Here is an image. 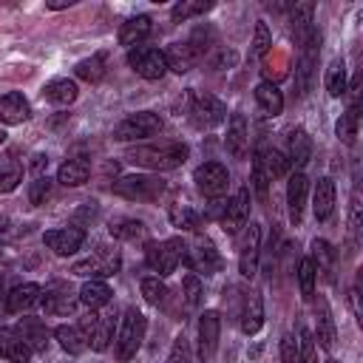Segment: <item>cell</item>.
Wrapping results in <instances>:
<instances>
[{
    "instance_id": "obj_37",
    "label": "cell",
    "mask_w": 363,
    "mask_h": 363,
    "mask_svg": "<svg viewBox=\"0 0 363 363\" xmlns=\"http://www.w3.org/2000/svg\"><path fill=\"white\" fill-rule=\"evenodd\" d=\"M312 264H315V272H323L326 278H332V267H335V250L329 241L323 238H315L312 241Z\"/></svg>"
},
{
    "instance_id": "obj_28",
    "label": "cell",
    "mask_w": 363,
    "mask_h": 363,
    "mask_svg": "<svg viewBox=\"0 0 363 363\" xmlns=\"http://www.w3.org/2000/svg\"><path fill=\"white\" fill-rule=\"evenodd\" d=\"M91 176V162L88 159H65L57 170V182L62 187H82Z\"/></svg>"
},
{
    "instance_id": "obj_18",
    "label": "cell",
    "mask_w": 363,
    "mask_h": 363,
    "mask_svg": "<svg viewBox=\"0 0 363 363\" xmlns=\"http://www.w3.org/2000/svg\"><path fill=\"white\" fill-rule=\"evenodd\" d=\"M221 335V318L216 309H204L199 318V352L201 357H213Z\"/></svg>"
},
{
    "instance_id": "obj_42",
    "label": "cell",
    "mask_w": 363,
    "mask_h": 363,
    "mask_svg": "<svg viewBox=\"0 0 363 363\" xmlns=\"http://www.w3.org/2000/svg\"><path fill=\"white\" fill-rule=\"evenodd\" d=\"M269 182H272V179H269V170H267V164H264V147H258L255 156H252V187H255L258 199H267Z\"/></svg>"
},
{
    "instance_id": "obj_8",
    "label": "cell",
    "mask_w": 363,
    "mask_h": 363,
    "mask_svg": "<svg viewBox=\"0 0 363 363\" xmlns=\"http://www.w3.org/2000/svg\"><path fill=\"white\" fill-rule=\"evenodd\" d=\"M193 182H196V190L207 199H221L227 193V184H230V173L221 162H204L196 167L193 173Z\"/></svg>"
},
{
    "instance_id": "obj_15",
    "label": "cell",
    "mask_w": 363,
    "mask_h": 363,
    "mask_svg": "<svg viewBox=\"0 0 363 363\" xmlns=\"http://www.w3.org/2000/svg\"><path fill=\"white\" fill-rule=\"evenodd\" d=\"M306 193H309V179L303 176V170H295L286 182V207H289V221L298 227L303 218V207H306Z\"/></svg>"
},
{
    "instance_id": "obj_13",
    "label": "cell",
    "mask_w": 363,
    "mask_h": 363,
    "mask_svg": "<svg viewBox=\"0 0 363 363\" xmlns=\"http://www.w3.org/2000/svg\"><path fill=\"white\" fill-rule=\"evenodd\" d=\"M77 301H79L77 292H74L68 284H62V281H54V284L45 286V292L40 295V306L45 309V315H68Z\"/></svg>"
},
{
    "instance_id": "obj_3",
    "label": "cell",
    "mask_w": 363,
    "mask_h": 363,
    "mask_svg": "<svg viewBox=\"0 0 363 363\" xmlns=\"http://www.w3.org/2000/svg\"><path fill=\"white\" fill-rule=\"evenodd\" d=\"M164 190L167 184L159 176H145V173H130L113 182V193L128 201H159Z\"/></svg>"
},
{
    "instance_id": "obj_54",
    "label": "cell",
    "mask_w": 363,
    "mask_h": 363,
    "mask_svg": "<svg viewBox=\"0 0 363 363\" xmlns=\"http://www.w3.org/2000/svg\"><path fill=\"white\" fill-rule=\"evenodd\" d=\"M349 298H352V312L360 318V289H357V284L352 286V292H349Z\"/></svg>"
},
{
    "instance_id": "obj_43",
    "label": "cell",
    "mask_w": 363,
    "mask_h": 363,
    "mask_svg": "<svg viewBox=\"0 0 363 363\" xmlns=\"http://www.w3.org/2000/svg\"><path fill=\"white\" fill-rule=\"evenodd\" d=\"M315 278H318L315 264H312L309 255H303V258L298 261V286H301V295H303L306 301L315 295Z\"/></svg>"
},
{
    "instance_id": "obj_41",
    "label": "cell",
    "mask_w": 363,
    "mask_h": 363,
    "mask_svg": "<svg viewBox=\"0 0 363 363\" xmlns=\"http://www.w3.org/2000/svg\"><path fill=\"white\" fill-rule=\"evenodd\" d=\"M213 9V3L210 0H182V3H176L173 9H170V17L179 23H184V20H190V17H199V14H207Z\"/></svg>"
},
{
    "instance_id": "obj_22",
    "label": "cell",
    "mask_w": 363,
    "mask_h": 363,
    "mask_svg": "<svg viewBox=\"0 0 363 363\" xmlns=\"http://www.w3.org/2000/svg\"><path fill=\"white\" fill-rule=\"evenodd\" d=\"M312 213H315L318 221H326L335 213V182L329 176H323V179L315 182V190H312Z\"/></svg>"
},
{
    "instance_id": "obj_31",
    "label": "cell",
    "mask_w": 363,
    "mask_h": 363,
    "mask_svg": "<svg viewBox=\"0 0 363 363\" xmlns=\"http://www.w3.org/2000/svg\"><path fill=\"white\" fill-rule=\"evenodd\" d=\"M289 164H295L298 170L312 159V136L303 128H292L289 130Z\"/></svg>"
},
{
    "instance_id": "obj_45",
    "label": "cell",
    "mask_w": 363,
    "mask_h": 363,
    "mask_svg": "<svg viewBox=\"0 0 363 363\" xmlns=\"http://www.w3.org/2000/svg\"><path fill=\"white\" fill-rule=\"evenodd\" d=\"M264 164H267V170H269V179H278V176H286L289 173V159L281 153V150H275V147H264Z\"/></svg>"
},
{
    "instance_id": "obj_20",
    "label": "cell",
    "mask_w": 363,
    "mask_h": 363,
    "mask_svg": "<svg viewBox=\"0 0 363 363\" xmlns=\"http://www.w3.org/2000/svg\"><path fill=\"white\" fill-rule=\"evenodd\" d=\"M153 28V20L147 14H136V17H128L122 26H119V45H125L128 51L142 45V40H147Z\"/></svg>"
},
{
    "instance_id": "obj_27",
    "label": "cell",
    "mask_w": 363,
    "mask_h": 363,
    "mask_svg": "<svg viewBox=\"0 0 363 363\" xmlns=\"http://www.w3.org/2000/svg\"><path fill=\"white\" fill-rule=\"evenodd\" d=\"M14 332L26 340V346L31 352H45V346H48V329H45V323L40 318H23Z\"/></svg>"
},
{
    "instance_id": "obj_7",
    "label": "cell",
    "mask_w": 363,
    "mask_h": 363,
    "mask_svg": "<svg viewBox=\"0 0 363 363\" xmlns=\"http://www.w3.org/2000/svg\"><path fill=\"white\" fill-rule=\"evenodd\" d=\"M128 65L142 77V79H162L167 74V62H164V51L150 48V45H136L128 51Z\"/></svg>"
},
{
    "instance_id": "obj_29",
    "label": "cell",
    "mask_w": 363,
    "mask_h": 363,
    "mask_svg": "<svg viewBox=\"0 0 363 363\" xmlns=\"http://www.w3.org/2000/svg\"><path fill=\"white\" fill-rule=\"evenodd\" d=\"M0 357H6L9 363H28L31 349L26 346V340L14 329H3L0 332Z\"/></svg>"
},
{
    "instance_id": "obj_14",
    "label": "cell",
    "mask_w": 363,
    "mask_h": 363,
    "mask_svg": "<svg viewBox=\"0 0 363 363\" xmlns=\"http://www.w3.org/2000/svg\"><path fill=\"white\" fill-rule=\"evenodd\" d=\"M258 255H261V227L250 224L244 238H241V252H238V269L244 278H255L258 272Z\"/></svg>"
},
{
    "instance_id": "obj_40",
    "label": "cell",
    "mask_w": 363,
    "mask_h": 363,
    "mask_svg": "<svg viewBox=\"0 0 363 363\" xmlns=\"http://www.w3.org/2000/svg\"><path fill=\"white\" fill-rule=\"evenodd\" d=\"M108 230H111L113 238H122V241H136V238L145 235V224L136 221V218H113Z\"/></svg>"
},
{
    "instance_id": "obj_9",
    "label": "cell",
    "mask_w": 363,
    "mask_h": 363,
    "mask_svg": "<svg viewBox=\"0 0 363 363\" xmlns=\"http://www.w3.org/2000/svg\"><path fill=\"white\" fill-rule=\"evenodd\" d=\"M43 244L60 255V258H68L74 255L82 244H85V230L82 227H57V230H45L43 233Z\"/></svg>"
},
{
    "instance_id": "obj_26",
    "label": "cell",
    "mask_w": 363,
    "mask_h": 363,
    "mask_svg": "<svg viewBox=\"0 0 363 363\" xmlns=\"http://www.w3.org/2000/svg\"><path fill=\"white\" fill-rule=\"evenodd\" d=\"M40 295H43V286L40 284H20L14 286L9 295H6V309L9 312H28L34 303H40Z\"/></svg>"
},
{
    "instance_id": "obj_21",
    "label": "cell",
    "mask_w": 363,
    "mask_h": 363,
    "mask_svg": "<svg viewBox=\"0 0 363 363\" xmlns=\"http://www.w3.org/2000/svg\"><path fill=\"white\" fill-rule=\"evenodd\" d=\"M238 326L244 335H255L261 326H264V301L261 295L252 289L244 295V306H241V315H238Z\"/></svg>"
},
{
    "instance_id": "obj_53",
    "label": "cell",
    "mask_w": 363,
    "mask_h": 363,
    "mask_svg": "<svg viewBox=\"0 0 363 363\" xmlns=\"http://www.w3.org/2000/svg\"><path fill=\"white\" fill-rule=\"evenodd\" d=\"M45 167H48V156L34 153V156H31V170H34V176H45V173H43Z\"/></svg>"
},
{
    "instance_id": "obj_51",
    "label": "cell",
    "mask_w": 363,
    "mask_h": 363,
    "mask_svg": "<svg viewBox=\"0 0 363 363\" xmlns=\"http://www.w3.org/2000/svg\"><path fill=\"white\" fill-rule=\"evenodd\" d=\"M281 360L284 363H298V340L292 335L281 337Z\"/></svg>"
},
{
    "instance_id": "obj_52",
    "label": "cell",
    "mask_w": 363,
    "mask_h": 363,
    "mask_svg": "<svg viewBox=\"0 0 363 363\" xmlns=\"http://www.w3.org/2000/svg\"><path fill=\"white\" fill-rule=\"evenodd\" d=\"M357 230H360V196L354 193L352 196V213H349V233H352V238L357 235Z\"/></svg>"
},
{
    "instance_id": "obj_10",
    "label": "cell",
    "mask_w": 363,
    "mask_h": 363,
    "mask_svg": "<svg viewBox=\"0 0 363 363\" xmlns=\"http://www.w3.org/2000/svg\"><path fill=\"white\" fill-rule=\"evenodd\" d=\"M190 116L199 128H216L227 119V108L221 99H216L213 94H196L193 105H190Z\"/></svg>"
},
{
    "instance_id": "obj_44",
    "label": "cell",
    "mask_w": 363,
    "mask_h": 363,
    "mask_svg": "<svg viewBox=\"0 0 363 363\" xmlns=\"http://www.w3.org/2000/svg\"><path fill=\"white\" fill-rule=\"evenodd\" d=\"M269 45H272V34H269L267 23H264V20H258V23H255L252 43H250V57H252V60H261V57L269 51Z\"/></svg>"
},
{
    "instance_id": "obj_56",
    "label": "cell",
    "mask_w": 363,
    "mask_h": 363,
    "mask_svg": "<svg viewBox=\"0 0 363 363\" xmlns=\"http://www.w3.org/2000/svg\"><path fill=\"white\" fill-rule=\"evenodd\" d=\"M3 142H6V130L0 128V145H3Z\"/></svg>"
},
{
    "instance_id": "obj_34",
    "label": "cell",
    "mask_w": 363,
    "mask_h": 363,
    "mask_svg": "<svg viewBox=\"0 0 363 363\" xmlns=\"http://www.w3.org/2000/svg\"><path fill=\"white\" fill-rule=\"evenodd\" d=\"M312 11H315L312 3H295L292 11H289V23H292V34H295L298 45L315 31V26H312Z\"/></svg>"
},
{
    "instance_id": "obj_50",
    "label": "cell",
    "mask_w": 363,
    "mask_h": 363,
    "mask_svg": "<svg viewBox=\"0 0 363 363\" xmlns=\"http://www.w3.org/2000/svg\"><path fill=\"white\" fill-rule=\"evenodd\" d=\"M167 363H190V346H187V337L184 335H179L173 340V349H170Z\"/></svg>"
},
{
    "instance_id": "obj_17",
    "label": "cell",
    "mask_w": 363,
    "mask_h": 363,
    "mask_svg": "<svg viewBox=\"0 0 363 363\" xmlns=\"http://www.w3.org/2000/svg\"><path fill=\"white\" fill-rule=\"evenodd\" d=\"M224 147L233 159H244L250 150V130H247V119L244 113H233L227 122V136H224Z\"/></svg>"
},
{
    "instance_id": "obj_46",
    "label": "cell",
    "mask_w": 363,
    "mask_h": 363,
    "mask_svg": "<svg viewBox=\"0 0 363 363\" xmlns=\"http://www.w3.org/2000/svg\"><path fill=\"white\" fill-rule=\"evenodd\" d=\"M51 196V179L48 176H34V182L28 184V201L34 207L45 204V199Z\"/></svg>"
},
{
    "instance_id": "obj_49",
    "label": "cell",
    "mask_w": 363,
    "mask_h": 363,
    "mask_svg": "<svg viewBox=\"0 0 363 363\" xmlns=\"http://www.w3.org/2000/svg\"><path fill=\"white\" fill-rule=\"evenodd\" d=\"M20 182H23V167L20 164H11V167L0 170V193H11Z\"/></svg>"
},
{
    "instance_id": "obj_38",
    "label": "cell",
    "mask_w": 363,
    "mask_h": 363,
    "mask_svg": "<svg viewBox=\"0 0 363 363\" xmlns=\"http://www.w3.org/2000/svg\"><path fill=\"white\" fill-rule=\"evenodd\" d=\"M74 74L79 79H85V82H102V77H105V57L102 54H94V57L79 60L77 68H74Z\"/></svg>"
},
{
    "instance_id": "obj_25",
    "label": "cell",
    "mask_w": 363,
    "mask_h": 363,
    "mask_svg": "<svg viewBox=\"0 0 363 363\" xmlns=\"http://www.w3.org/2000/svg\"><path fill=\"white\" fill-rule=\"evenodd\" d=\"M77 94H79V91H77V82L68 79V77H57V79L45 82V88H43V99L51 102V105H57V108L71 105V102L77 99Z\"/></svg>"
},
{
    "instance_id": "obj_30",
    "label": "cell",
    "mask_w": 363,
    "mask_h": 363,
    "mask_svg": "<svg viewBox=\"0 0 363 363\" xmlns=\"http://www.w3.org/2000/svg\"><path fill=\"white\" fill-rule=\"evenodd\" d=\"M252 94H255L258 108H261L267 116H281V111H284V94L278 91L275 82H258Z\"/></svg>"
},
{
    "instance_id": "obj_2",
    "label": "cell",
    "mask_w": 363,
    "mask_h": 363,
    "mask_svg": "<svg viewBox=\"0 0 363 363\" xmlns=\"http://www.w3.org/2000/svg\"><path fill=\"white\" fill-rule=\"evenodd\" d=\"M145 329H147L145 315L136 306L125 309V315L119 320V332L113 337V354H116L119 363H128V360L136 357V352H139V346L145 340Z\"/></svg>"
},
{
    "instance_id": "obj_33",
    "label": "cell",
    "mask_w": 363,
    "mask_h": 363,
    "mask_svg": "<svg viewBox=\"0 0 363 363\" xmlns=\"http://www.w3.org/2000/svg\"><path fill=\"white\" fill-rule=\"evenodd\" d=\"M54 337L60 340V346L68 352V354H82L88 349V335L77 326V323H62L54 329Z\"/></svg>"
},
{
    "instance_id": "obj_16",
    "label": "cell",
    "mask_w": 363,
    "mask_h": 363,
    "mask_svg": "<svg viewBox=\"0 0 363 363\" xmlns=\"http://www.w3.org/2000/svg\"><path fill=\"white\" fill-rule=\"evenodd\" d=\"M315 343L332 354L335 352V340H337V332H335V320H332V312H329V303L323 298H318V306H315Z\"/></svg>"
},
{
    "instance_id": "obj_36",
    "label": "cell",
    "mask_w": 363,
    "mask_h": 363,
    "mask_svg": "<svg viewBox=\"0 0 363 363\" xmlns=\"http://www.w3.org/2000/svg\"><path fill=\"white\" fill-rule=\"evenodd\" d=\"M323 85H326L329 96H343L346 94V62H343V57H337V60L329 62L326 77H323Z\"/></svg>"
},
{
    "instance_id": "obj_35",
    "label": "cell",
    "mask_w": 363,
    "mask_h": 363,
    "mask_svg": "<svg viewBox=\"0 0 363 363\" xmlns=\"http://www.w3.org/2000/svg\"><path fill=\"white\" fill-rule=\"evenodd\" d=\"M357 125H360V105H349L346 113H340L337 125H335V133L343 145H354L357 139Z\"/></svg>"
},
{
    "instance_id": "obj_32",
    "label": "cell",
    "mask_w": 363,
    "mask_h": 363,
    "mask_svg": "<svg viewBox=\"0 0 363 363\" xmlns=\"http://www.w3.org/2000/svg\"><path fill=\"white\" fill-rule=\"evenodd\" d=\"M113 326H116V312H113V309L96 315V323H94V332H91L88 346H91L94 352H105L108 343L113 340Z\"/></svg>"
},
{
    "instance_id": "obj_4",
    "label": "cell",
    "mask_w": 363,
    "mask_h": 363,
    "mask_svg": "<svg viewBox=\"0 0 363 363\" xmlns=\"http://www.w3.org/2000/svg\"><path fill=\"white\" fill-rule=\"evenodd\" d=\"M119 264H122L119 250H116V247H105V244H99L88 258L77 261V264L71 267V272L79 275V278H85V281H88V278L102 281V278L116 275V272H119Z\"/></svg>"
},
{
    "instance_id": "obj_24",
    "label": "cell",
    "mask_w": 363,
    "mask_h": 363,
    "mask_svg": "<svg viewBox=\"0 0 363 363\" xmlns=\"http://www.w3.org/2000/svg\"><path fill=\"white\" fill-rule=\"evenodd\" d=\"M111 286L105 284V281H96V278H88L82 286H79V292H77V298H79V303L82 306H88L91 312L94 309H105L108 303H111Z\"/></svg>"
},
{
    "instance_id": "obj_1",
    "label": "cell",
    "mask_w": 363,
    "mask_h": 363,
    "mask_svg": "<svg viewBox=\"0 0 363 363\" xmlns=\"http://www.w3.org/2000/svg\"><path fill=\"white\" fill-rule=\"evenodd\" d=\"M125 159L145 170H176L187 159L184 142H159V145H136L125 153Z\"/></svg>"
},
{
    "instance_id": "obj_39",
    "label": "cell",
    "mask_w": 363,
    "mask_h": 363,
    "mask_svg": "<svg viewBox=\"0 0 363 363\" xmlns=\"http://www.w3.org/2000/svg\"><path fill=\"white\" fill-rule=\"evenodd\" d=\"M167 216H170V224L179 227V230H184V233L199 230V216H196V210L187 207V204H170Z\"/></svg>"
},
{
    "instance_id": "obj_55",
    "label": "cell",
    "mask_w": 363,
    "mask_h": 363,
    "mask_svg": "<svg viewBox=\"0 0 363 363\" xmlns=\"http://www.w3.org/2000/svg\"><path fill=\"white\" fill-rule=\"evenodd\" d=\"M71 3H74V0H48V3H45V6H48V9H54V11H57V9H68V6H71Z\"/></svg>"
},
{
    "instance_id": "obj_48",
    "label": "cell",
    "mask_w": 363,
    "mask_h": 363,
    "mask_svg": "<svg viewBox=\"0 0 363 363\" xmlns=\"http://www.w3.org/2000/svg\"><path fill=\"white\" fill-rule=\"evenodd\" d=\"M182 289H184V298H187V303L190 306H199V301H201V281H199V275L196 272H187L184 275V281H182Z\"/></svg>"
},
{
    "instance_id": "obj_11",
    "label": "cell",
    "mask_w": 363,
    "mask_h": 363,
    "mask_svg": "<svg viewBox=\"0 0 363 363\" xmlns=\"http://www.w3.org/2000/svg\"><path fill=\"white\" fill-rule=\"evenodd\" d=\"M182 264H187V267H190L193 272H199V275H216L224 261H221L218 250H216L210 241H196L193 247H187Z\"/></svg>"
},
{
    "instance_id": "obj_23",
    "label": "cell",
    "mask_w": 363,
    "mask_h": 363,
    "mask_svg": "<svg viewBox=\"0 0 363 363\" xmlns=\"http://www.w3.org/2000/svg\"><path fill=\"white\" fill-rule=\"evenodd\" d=\"M164 62H167V71L187 74L199 62V54H196V48L190 43H170L164 48Z\"/></svg>"
},
{
    "instance_id": "obj_5",
    "label": "cell",
    "mask_w": 363,
    "mask_h": 363,
    "mask_svg": "<svg viewBox=\"0 0 363 363\" xmlns=\"http://www.w3.org/2000/svg\"><path fill=\"white\" fill-rule=\"evenodd\" d=\"M184 252H187V244L182 238H167V241H150L145 247V261L153 272L159 275H170L176 272V267L184 261Z\"/></svg>"
},
{
    "instance_id": "obj_19",
    "label": "cell",
    "mask_w": 363,
    "mask_h": 363,
    "mask_svg": "<svg viewBox=\"0 0 363 363\" xmlns=\"http://www.w3.org/2000/svg\"><path fill=\"white\" fill-rule=\"evenodd\" d=\"M31 116V105L20 91H9L0 96V122L3 125H23Z\"/></svg>"
},
{
    "instance_id": "obj_6",
    "label": "cell",
    "mask_w": 363,
    "mask_h": 363,
    "mask_svg": "<svg viewBox=\"0 0 363 363\" xmlns=\"http://www.w3.org/2000/svg\"><path fill=\"white\" fill-rule=\"evenodd\" d=\"M162 130V116L153 111H136L130 116H125L116 128H113V139L116 142H139L147 136H156Z\"/></svg>"
},
{
    "instance_id": "obj_12",
    "label": "cell",
    "mask_w": 363,
    "mask_h": 363,
    "mask_svg": "<svg viewBox=\"0 0 363 363\" xmlns=\"http://www.w3.org/2000/svg\"><path fill=\"white\" fill-rule=\"evenodd\" d=\"M247 218H250V190L241 187L227 204H224V213H221V230L227 235H235L241 227H247Z\"/></svg>"
},
{
    "instance_id": "obj_47",
    "label": "cell",
    "mask_w": 363,
    "mask_h": 363,
    "mask_svg": "<svg viewBox=\"0 0 363 363\" xmlns=\"http://www.w3.org/2000/svg\"><path fill=\"white\" fill-rule=\"evenodd\" d=\"M142 295H145V301L147 303H153V306H159L162 301H164V295H167V289H164V284L159 281V275L156 278H142Z\"/></svg>"
}]
</instances>
